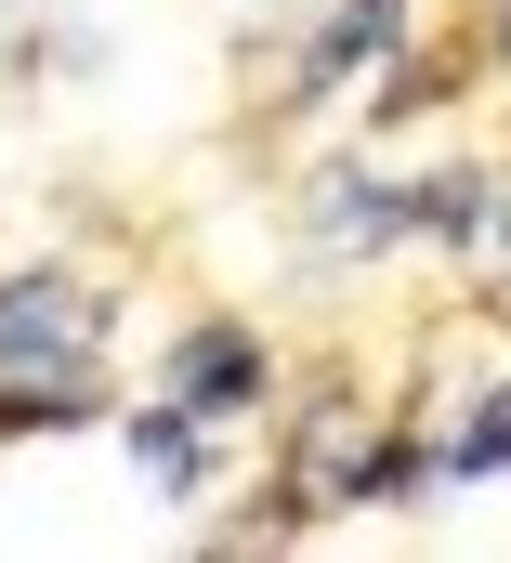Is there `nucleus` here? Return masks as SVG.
I'll list each match as a JSON object with an SVG mask.
<instances>
[{"mask_svg":"<svg viewBox=\"0 0 511 563\" xmlns=\"http://www.w3.org/2000/svg\"><path fill=\"white\" fill-rule=\"evenodd\" d=\"M381 459L393 432L355 407V394H328L315 420H302V498H381Z\"/></svg>","mask_w":511,"mask_h":563,"instance_id":"obj_1","label":"nucleus"},{"mask_svg":"<svg viewBox=\"0 0 511 563\" xmlns=\"http://www.w3.org/2000/svg\"><path fill=\"white\" fill-rule=\"evenodd\" d=\"M171 380H184V407H250V380H262V354H250V341H237V328H197V341H184V367H171Z\"/></svg>","mask_w":511,"mask_h":563,"instance_id":"obj_2","label":"nucleus"},{"mask_svg":"<svg viewBox=\"0 0 511 563\" xmlns=\"http://www.w3.org/2000/svg\"><path fill=\"white\" fill-rule=\"evenodd\" d=\"M433 223H446L472 263H511V197H486V170H446V184H433Z\"/></svg>","mask_w":511,"mask_h":563,"instance_id":"obj_3","label":"nucleus"},{"mask_svg":"<svg viewBox=\"0 0 511 563\" xmlns=\"http://www.w3.org/2000/svg\"><path fill=\"white\" fill-rule=\"evenodd\" d=\"M315 223H328L341 250H368V236H393V223H406V197H381L368 170H328V197H315Z\"/></svg>","mask_w":511,"mask_h":563,"instance_id":"obj_4","label":"nucleus"},{"mask_svg":"<svg viewBox=\"0 0 511 563\" xmlns=\"http://www.w3.org/2000/svg\"><path fill=\"white\" fill-rule=\"evenodd\" d=\"M131 445H144V472H157V485H197V432H184V407L131 420Z\"/></svg>","mask_w":511,"mask_h":563,"instance_id":"obj_5","label":"nucleus"},{"mask_svg":"<svg viewBox=\"0 0 511 563\" xmlns=\"http://www.w3.org/2000/svg\"><path fill=\"white\" fill-rule=\"evenodd\" d=\"M499 459H511V407H486V420L459 432V472H499Z\"/></svg>","mask_w":511,"mask_h":563,"instance_id":"obj_6","label":"nucleus"},{"mask_svg":"<svg viewBox=\"0 0 511 563\" xmlns=\"http://www.w3.org/2000/svg\"><path fill=\"white\" fill-rule=\"evenodd\" d=\"M499 40H511V0H499Z\"/></svg>","mask_w":511,"mask_h":563,"instance_id":"obj_7","label":"nucleus"}]
</instances>
